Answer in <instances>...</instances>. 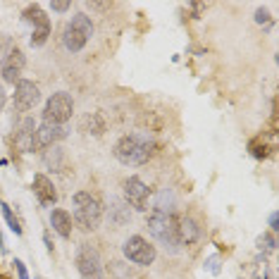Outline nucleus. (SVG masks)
I'll use <instances>...</instances> for the list:
<instances>
[{
  "label": "nucleus",
  "mask_w": 279,
  "mask_h": 279,
  "mask_svg": "<svg viewBox=\"0 0 279 279\" xmlns=\"http://www.w3.org/2000/svg\"><path fill=\"white\" fill-rule=\"evenodd\" d=\"M3 105H5V91H3V86H0V110H3Z\"/></svg>",
  "instance_id": "7c9ffc66"
},
{
  "label": "nucleus",
  "mask_w": 279,
  "mask_h": 279,
  "mask_svg": "<svg viewBox=\"0 0 279 279\" xmlns=\"http://www.w3.org/2000/svg\"><path fill=\"white\" fill-rule=\"evenodd\" d=\"M267 19H270V15H267L265 10H258V12H255V22H258V24H262V22H267Z\"/></svg>",
  "instance_id": "a878e982"
},
{
  "label": "nucleus",
  "mask_w": 279,
  "mask_h": 279,
  "mask_svg": "<svg viewBox=\"0 0 279 279\" xmlns=\"http://www.w3.org/2000/svg\"><path fill=\"white\" fill-rule=\"evenodd\" d=\"M0 279H8V277H3V274H0Z\"/></svg>",
  "instance_id": "473e14b6"
},
{
  "label": "nucleus",
  "mask_w": 279,
  "mask_h": 279,
  "mask_svg": "<svg viewBox=\"0 0 279 279\" xmlns=\"http://www.w3.org/2000/svg\"><path fill=\"white\" fill-rule=\"evenodd\" d=\"M43 241H45V246H48V251H53V243H50V236L45 234V236H43Z\"/></svg>",
  "instance_id": "2f4dec72"
},
{
  "label": "nucleus",
  "mask_w": 279,
  "mask_h": 279,
  "mask_svg": "<svg viewBox=\"0 0 279 279\" xmlns=\"http://www.w3.org/2000/svg\"><path fill=\"white\" fill-rule=\"evenodd\" d=\"M124 200L126 205H131L134 210H148V200H151V189L144 179L138 177H129L124 181Z\"/></svg>",
  "instance_id": "6e6552de"
},
{
  "label": "nucleus",
  "mask_w": 279,
  "mask_h": 279,
  "mask_svg": "<svg viewBox=\"0 0 279 279\" xmlns=\"http://www.w3.org/2000/svg\"><path fill=\"white\" fill-rule=\"evenodd\" d=\"M81 131L100 136L103 131H105V119H103V115H100V112H89L86 117L81 119Z\"/></svg>",
  "instance_id": "a211bd4d"
},
{
  "label": "nucleus",
  "mask_w": 279,
  "mask_h": 279,
  "mask_svg": "<svg viewBox=\"0 0 279 279\" xmlns=\"http://www.w3.org/2000/svg\"><path fill=\"white\" fill-rule=\"evenodd\" d=\"M41 100V91L34 81L29 79H19L15 86V110L17 112H29V110Z\"/></svg>",
  "instance_id": "9d476101"
},
{
  "label": "nucleus",
  "mask_w": 279,
  "mask_h": 279,
  "mask_svg": "<svg viewBox=\"0 0 279 279\" xmlns=\"http://www.w3.org/2000/svg\"><path fill=\"white\" fill-rule=\"evenodd\" d=\"M72 112H74L72 96H69V93H64V91H60V93H53V96L48 98V103H45L43 122H50V124L62 126L67 119L72 117Z\"/></svg>",
  "instance_id": "39448f33"
},
{
  "label": "nucleus",
  "mask_w": 279,
  "mask_h": 279,
  "mask_svg": "<svg viewBox=\"0 0 279 279\" xmlns=\"http://www.w3.org/2000/svg\"><path fill=\"white\" fill-rule=\"evenodd\" d=\"M50 8L55 10V12H67V10L72 8V3L67 0V3H50Z\"/></svg>",
  "instance_id": "393cba45"
},
{
  "label": "nucleus",
  "mask_w": 279,
  "mask_h": 279,
  "mask_svg": "<svg viewBox=\"0 0 279 279\" xmlns=\"http://www.w3.org/2000/svg\"><path fill=\"white\" fill-rule=\"evenodd\" d=\"M24 64H27L24 53H22L19 48H12L8 53V57H5V62H3V79L8 81V84H17L19 77H22Z\"/></svg>",
  "instance_id": "f8f14e48"
},
{
  "label": "nucleus",
  "mask_w": 279,
  "mask_h": 279,
  "mask_svg": "<svg viewBox=\"0 0 279 279\" xmlns=\"http://www.w3.org/2000/svg\"><path fill=\"white\" fill-rule=\"evenodd\" d=\"M191 10H193V15H198L200 10H205V5L203 3H191Z\"/></svg>",
  "instance_id": "cd10ccee"
},
{
  "label": "nucleus",
  "mask_w": 279,
  "mask_h": 279,
  "mask_svg": "<svg viewBox=\"0 0 279 279\" xmlns=\"http://www.w3.org/2000/svg\"><path fill=\"white\" fill-rule=\"evenodd\" d=\"M91 36H93V22H91V17L84 15V12H77V15L67 22V27H64V31H62L64 50L79 53L81 48L89 43Z\"/></svg>",
  "instance_id": "20e7f679"
},
{
  "label": "nucleus",
  "mask_w": 279,
  "mask_h": 279,
  "mask_svg": "<svg viewBox=\"0 0 279 279\" xmlns=\"http://www.w3.org/2000/svg\"><path fill=\"white\" fill-rule=\"evenodd\" d=\"M72 207H74V220H77V225L81 229L93 232V229L100 227V222H103V203L93 193H89V191L74 193Z\"/></svg>",
  "instance_id": "f03ea898"
},
{
  "label": "nucleus",
  "mask_w": 279,
  "mask_h": 279,
  "mask_svg": "<svg viewBox=\"0 0 279 279\" xmlns=\"http://www.w3.org/2000/svg\"><path fill=\"white\" fill-rule=\"evenodd\" d=\"M153 213H172V196L167 191H160L153 200Z\"/></svg>",
  "instance_id": "6ab92c4d"
},
{
  "label": "nucleus",
  "mask_w": 279,
  "mask_h": 279,
  "mask_svg": "<svg viewBox=\"0 0 279 279\" xmlns=\"http://www.w3.org/2000/svg\"><path fill=\"white\" fill-rule=\"evenodd\" d=\"M0 207H3V215H5V222H8V227L15 232L17 236H22V225H19V220L17 215L12 213V207L8 205V203H0Z\"/></svg>",
  "instance_id": "aec40b11"
},
{
  "label": "nucleus",
  "mask_w": 279,
  "mask_h": 279,
  "mask_svg": "<svg viewBox=\"0 0 279 279\" xmlns=\"http://www.w3.org/2000/svg\"><path fill=\"white\" fill-rule=\"evenodd\" d=\"M112 213H115V222H117V225H124V222H129V217H131V213H129V207H124V205H115L112 207Z\"/></svg>",
  "instance_id": "4be33fe9"
},
{
  "label": "nucleus",
  "mask_w": 279,
  "mask_h": 279,
  "mask_svg": "<svg viewBox=\"0 0 279 279\" xmlns=\"http://www.w3.org/2000/svg\"><path fill=\"white\" fill-rule=\"evenodd\" d=\"M64 136H67L64 126L43 122L41 126H36V148H53V146H57V141H62Z\"/></svg>",
  "instance_id": "ddd939ff"
},
{
  "label": "nucleus",
  "mask_w": 279,
  "mask_h": 279,
  "mask_svg": "<svg viewBox=\"0 0 279 279\" xmlns=\"http://www.w3.org/2000/svg\"><path fill=\"white\" fill-rule=\"evenodd\" d=\"M15 270H17V274H19V279H29V272H27V267H24V262L19 260V258H15Z\"/></svg>",
  "instance_id": "b1692460"
},
{
  "label": "nucleus",
  "mask_w": 279,
  "mask_h": 279,
  "mask_svg": "<svg viewBox=\"0 0 279 279\" xmlns=\"http://www.w3.org/2000/svg\"><path fill=\"white\" fill-rule=\"evenodd\" d=\"M24 19L34 24V34H31V45H43L50 36V19L45 17V12L38 5H31V8L24 12Z\"/></svg>",
  "instance_id": "1a4fd4ad"
},
{
  "label": "nucleus",
  "mask_w": 279,
  "mask_h": 279,
  "mask_svg": "<svg viewBox=\"0 0 279 279\" xmlns=\"http://www.w3.org/2000/svg\"><path fill=\"white\" fill-rule=\"evenodd\" d=\"M10 50H12V41H10L8 36H0V64L5 62V57H8Z\"/></svg>",
  "instance_id": "5701e85b"
},
{
  "label": "nucleus",
  "mask_w": 279,
  "mask_h": 279,
  "mask_svg": "<svg viewBox=\"0 0 279 279\" xmlns=\"http://www.w3.org/2000/svg\"><path fill=\"white\" fill-rule=\"evenodd\" d=\"M64 162H67V155L60 146H53V148H48L43 155V165L48 167L50 172H62L64 170Z\"/></svg>",
  "instance_id": "f3484780"
},
{
  "label": "nucleus",
  "mask_w": 279,
  "mask_h": 279,
  "mask_svg": "<svg viewBox=\"0 0 279 279\" xmlns=\"http://www.w3.org/2000/svg\"><path fill=\"white\" fill-rule=\"evenodd\" d=\"M198 239H200V227L196 220H191V217L177 220V241H179V246H191Z\"/></svg>",
  "instance_id": "2eb2a0df"
},
{
  "label": "nucleus",
  "mask_w": 279,
  "mask_h": 279,
  "mask_svg": "<svg viewBox=\"0 0 279 279\" xmlns=\"http://www.w3.org/2000/svg\"><path fill=\"white\" fill-rule=\"evenodd\" d=\"M74 260H77V270H79V274L84 279H105V270H103L100 255L91 243H81Z\"/></svg>",
  "instance_id": "423d86ee"
},
{
  "label": "nucleus",
  "mask_w": 279,
  "mask_h": 279,
  "mask_svg": "<svg viewBox=\"0 0 279 279\" xmlns=\"http://www.w3.org/2000/svg\"><path fill=\"white\" fill-rule=\"evenodd\" d=\"M207 270L215 272V274L220 272V267H217V258H210V260H207Z\"/></svg>",
  "instance_id": "bb28decb"
},
{
  "label": "nucleus",
  "mask_w": 279,
  "mask_h": 279,
  "mask_svg": "<svg viewBox=\"0 0 279 279\" xmlns=\"http://www.w3.org/2000/svg\"><path fill=\"white\" fill-rule=\"evenodd\" d=\"M153 138L148 134H126L115 144V158L122 165H146L153 158Z\"/></svg>",
  "instance_id": "f257e3e1"
},
{
  "label": "nucleus",
  "mask_w": 279,
  "mask_h": 279,
  "mask_svg": "<svg viewBox=\"0 0 279 279\" xmlns=\"http://www.w3.org/2000/svg\"><path fill=\"white\" fill-rule=\"evenodd\" d=\"M0 251H3V253L8 251V246H5V239H3V232H0Z\"/></svg>",
  "instance_id": "c756f323"
},
{
  "label": "nucleus",
  "mask_w": 279,
  "mask_h": 279,
  "mask_svg": "<svg viewBox=\"0 0 279 279\" xmlns=\"http://www.w3.org/2000/svg\"><path fill=\"white\" fill-rule=\"evenodd\" d=\"M270 227H272V232H277L279 227H277V213H272L270 215Z\"/></svg>",
  "instance_id": "c85d7f7f"
},
{
  "label": "nucleus",
  "mask_w": 279,
  "mask_h": 279,
  "mask_svg": "<svg viewBox=\"0 0 279 279\" xmlns=\"http://www.w3.org/2000/svg\"><path fill=\"white\" fill-rule=\"evenodd\" d=\"M148 232L155 241L165 246L167 251L177 253L179 241H177V217L172 213H151L148 217Z\"/></svg>",
  "instance_id": "7ed1b4c3"
},
{
  "label": "nucleus",
  "mask_w": 279,
  "mask_h": 279,
  "mask_svg": "<svg viewBox=\"0 0 279 279\" xmlns=\"http://www.w3.org/2000/svg\"><path fill=\"white\" fill-rule=\"evenodd\" d=\"M274 246H277L274 234H260V236H258V248H260V251L272 253V251H274Z\"/></svg>",
  "instance_id": "412c9836"
},
{
  "label": "nucleus",
  "mask_w": 279,
  "mask_h": 279,
  "mask_svg": "<svg viewBox=\"0 0 279 279\" xmlns=\"http://www.w3.org/2000/svg\"><path fill=\"white\" fill-rule=\"evenodd\" d=\"M31 186H34V196L38 198L41 205H53L55 200H57V191H55L53 181L48 179L45 174H36Z\"/></svg>",
  "instance_id": "4468645a"
},
{
  "label": "nucleus",
  "mask_w": 279,
  "mask_h": 279,
  "mask_svg": "<svg viewBox=\"0 0 279 279\" xmlns=\"http://www.w3.org/2000/svg\"><path fill=\"white\" fill-rule=\"evenodd\" d=\"M50 225H53V229L62 239L72 236V215L67 210H62V207H55L53 213H50Z\"/></svg>",
  "instance_id": "dca6fc26"
},
{
  "label": "nucleus",
  "mask_w": 279,
  "mask_h": 279,
  "mask_svg": "<svg viewBox=\"0 0 279 279\" xmlns=\"http://www.w3.org/2000/svg\"><path fill=\"white\" fill-rule=\"evenodd\" d=\"M15 148L19 153H31L36 151V124L31 117H24L17 126V134H15Z\"/></svg>",
  "instance_id": "9b49d317"
},
{
  "label": "nucleus",
  "mask_w": 279,
  "mask_h": 279,
  "mask_svg": "<svg viewBox=\"0 0 279 279\" xmlns=\"http://www.w3.org/2000/svg\"><path fill=\"white\" fill-rule=\"evenodd\" d=\"M122 253L129 262L141 265V267H148L155 260V246L151 241H146L144 236H129L122 246Z\"/></svg>",
  "instance_id": "0eeeda50"
}]
</instances>
